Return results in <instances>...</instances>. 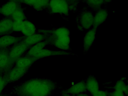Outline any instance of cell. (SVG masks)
<instances>
[{
    "mask_svg": "<svg viewBox=\"0 0 128 96\" xmlns=\"http://www.w3.org/2000/svg\"><path fill=\"white\" fill-rule=\"evenodd\" d=\"M56 86L55 83L50 80L35 78L22 84L19 90L22 96H48Z\"/></svg>",
    "mask_w": 128,
    "mask_h": 96,
    "instance_id": "6da1fadb",
    "label": "cell"
},
{
    "mask_svg": "<svg viewBox=\"0 0 128 96\" xmlns=\"http://www.w3.org/2000/svg\"><path fill=\"white\" fill-rule=\"evenodd\" d=\"M22 22L13 21L12 28V32H20Z\"/></svg>",
    "mask_w": 128,
    "mask_h": 96,
    "instance_id": "603a6c76",
    "label": "cell"
},
{
    "mask_svg": "<svg viewBox=\"0 0 128 96\" xmlns=\"http://www.w3.org/2000/svg\"><path fill=\"white\" fill-rule=\"evenodd\" d=\"M108 15V12L106 9L99 10L94 16L93 28L96 30L100 24L105 20Z\"/></svg>",
    "mask_w": 128,
    "mask_h": 96,
    "instance_id": "9a60e30c",
    "label": "cell"
},
{
    "mask_svg": "<svg viewBox=\"0 0 128 96\" xmlns=\"http://www.w3.org/2000/svg\"><path fill=\"white\" fill-rule=\"evenodd\" d=\"M48 8L52 14L65 15L68 14L69 6L68 2L66 0H50Z\"/></svg>",
    "mask_w": 128,
    "mask_h": 96,
    "instance_id": "3957f363",
    "label": "cell"
},
{
    "mask_svg": "<svg viewBox=\"0 0 128 96\" xmlns=\"http://www.w3.org/2000/svg\"><path fill=\"white\" fill-rule=\"evenodd\" d=\"M13 21L10 18L6 17L0 20V36L12 32Z\"/></svg>",
    "mask_w": 128,
    "mask_h": 96,
    "instance_id": "7c38bea8",
    "label": "cell"
},
{
    "mask_svg": "<svg viewBox=\"0 0 128 96\" xmlns=\"http://www.w3.org/2000/svg\"><path fill=\"white\" fill-rule=\"evenodd\" d=\"M20 3L28 5L38 11L43 10L48 8L50 0H18Z\"/></svg>",
    "mask_w": 128,
    "mask_h": 96,
    "instance_id": "9c48e42d",
    "label": "cell"
},
{
    "mask_svg": "<svg viewBox=\"0 0 128 96\" xmlns=\"http://www.w3.org/2000/svg\"><path fill=\"white\" fill-rule=\"evenodd\" d=\"M76 96H89L87 94L83 93L78 94Z\"/></svg>",
    "mask_w": 128,
    "mask_h": 96,
    "instance_id": "4316f807",
    "label": "cell"
},
{
    "mask_svg": "<svg viewBox=\"0 0 128 96\" xmlns=\"http://www.w3.org/2000/svg\"><path fill=\"white\" fill-rule=\"evenodd\" d=\"M20 7L18 0L9 1L0 7V14L7 18H10L17 8Z\"/></svg>",
    "mask_w": 128,
    "mask_h": 96,
    "instance_id": "5b68a950",
    "label": "cell"
},
{
    "mask_svg": "<svg viewBox=\"0 0 128 96\" xmlns=\"http://www.w3.org/2000/svg\"><path fill=\"white\" fill-rule=\"evenodd\" d=\"M22 38L9 34L0 36V48L13 45L22 40Z\"/></svg>",
    "mask_w": 128,
    "mask_h": 96,
    "instance_id": "ba28073f",
    "label": "cell"
},
{
    "mask_svg": "<svg viewBox=\"0 0 128 96\" xmlns=\"http://www.w3.org/2000/svg\"><path fill=\"white\" fill-rule=\"evenodd\" d=\"M94 16L90 11H84L82 12L78 18L80 28L88 29L93 26Z\"/></svg>",
    "mask_w": 128,
    "mask_h": 96,
    "instance_id": "8992f818",
    "label": "cell"
},
{
    "mask_svg": "<svg viewBox=\"0 0 128 96\" xmlns=\"http://www.w3.org/2000/svg\"><path fill=\"white\" fill-rule=\"evenodd\" d=\"M85 82L86 90L92 95L99 90L98 82L94 76H89L87 78Z\"/></svg>",
    "mask_w": 128,
    "mask_h": 96,
    "instance_id": "5bb4252c",
    "label": "cell"
},
{
    "mask_svg": "<svg viewBox=\"0 0 128 96\" xmlns=\"http://www.w3.org/2000/svg\"><path fill=\"white\" fill-rule=\"evenodd\" d=\"M46 36L43 34H35L32 36L23 37L22 40L30 47L44 41Z\"/></svg>",
    "mask_w": 128,
    "mask_h": 96,
    "instance_id": "30bf717a",
    "label": "cell"
},
{
    "mask_svg": "<svg viewBox=\"0 0 128 96\" xmlns=\"http://www.w3.org/2000/svg\"><path fill=\"white\" fill-rule=\"evenodd\" d=\"M87 4L94 9H98L104 2V1L102 0H90L87 1Z\"/></svg>",
    "mask_w": 128,
    "mask_h": 96,
    "instance_id": "7402d4cb",
    "label": "cell"
},
{
    "mask_svg": "<svg viewBox=\"0 0 128 96\" xmlns=\"http://www.w3.org/2000/svg\"><path fill=\"white\" fill-rule=\"evenodd\" d=\"M5 84V82L4 80L0 77V94L3 90Z\"/></svg>",
    "mask_w": 128,
    "mask_h": 96,
    "instance_id": "484cf974",
    "label": "cell"
},
{
    "mask_svg": "<svg viewBox=\"0 0 128 96\" xmlns=\"http://www.w3.org/2000/svg\"><path fill=\"white\" fill-rule=\"evenodd\" d=\"M39 33L46 36L45 41L57 48L65 51L70 48V32L65 27H61L53 30H40Z\"/></svg>",
    "mask_w": 128,
    "mask_h": 96,
    "instance_id": "7a4b0ae2",
    "label": "cell"
},
{
    "mask_svg": "<svg viewBox=\"0 0 128 96\" xmlns=\"http://www.w3.org/2000/svg\"><path fill=\"white\" fill-rule=\"evenodd\" d=\"M28 68H24L16 66L10 71L8 76L10 81L14 82L18 80L26 72Z\"/></svg>",
    "mask_w": 128,
    "mask_h": 96,
    "instance_id": "4fadbf2b",
    "label": "cell"
},
{
    "mask_svg": "<svg viewBox=\"0 0 128 96\" xmlns=\"http://www.w3.org/2000/svg\"><path fill=\"white\" fill-rule=\"evenodd\" d=\"M114 90H120L123 92L126 95L128 94V87L123 80H120L117 82L114 86Z\"/></svg>",
    "mask_w": 128,
    "mask_h": 96,
    "instance_id": "44dd1931",
    "label": "cell"
},
{
    "mask_svg": "<svg viewBox=\"0 0 128 96\" xmlns=\"http://www.w3.org/2000/svg\"><path fill=\"white\" fill-rule=\"evenodd\" d=\"M10 59L8 54L6 52L0 51V70H4L8 66Z\"/></svg>",
    "mask_w": 128,
    "mask_h": 96,
    "instance_id": "d6986e66",
    "label": "cell"
},
{
    "mask_svg": "<svg viewBox=\"0 0 128 96\" xmlns=\"http://www.w3.org/2000/svg\"><path fill=\"white\" fill-rule=\"evenodd\" d=\"M69 54V53L66 51L53 50L45 49L44 48L38 50L31 58L37 60L41 58L50 56L67 55Z\"/></svg>",
    "mask_w": 128,
    "mask_h": 96,
    "instance_id": "52a82bcc",
    "label": "cell"
},
{
    "mask_svg": "<svg viewBox=\"0 0 128 96\" xmlns=\"http://www.w3.org/2000/svg\"><path fill=\"white\" fill-rule=\"evenodd\" d=\"M29 47L22 40L14 44L8 53L10 60H16L20 58Z\"/></svg>",
    "mask_w": 128,
    "mask_h": 96,
    "instance_id": "277c9868",
    "label": "cell"
},
{
    "mask_svg": "<svg viewBox=\"0 0 128 96\" xmlns=\"http://www.w3.org/2000/svg\"><path fill=\"white\" fill-rule=\"evenodd\" d=\"M86 90L85 82L82 81L72 86L66 91L68 94L75 95L83 93Z\"/></svg>",
    "mask_w": 128,
    "mask_h": 96,
    "instance_id": "2e32d148",
    "label": "cell"
},
{
    "mask_svg": "<svg viewBox=\"0 0 128 96\" xmlns=\"http://www.w3.org/2000/svg\"><path fill=\"white\" fill-rule=\"evenodd\" d=\"M63 96H70L69 95L67 94H65Z\"/></svg>",
    "mask_w": 128,
    "mask_h": 96,
    "instance_id": "83f0119b",
    "label": "cell"
},
{
    "mask_svg": "<svg viewBox=\"0 0 128 96\" xmlns=\"http://www.w3.org/2000/svg\"><path fill=\"white\" fill-rule=\"evenodd\" d=\"M111 96H126L122 91L114 90L110 94Z\"/></svg>",
    "mask_w": 128,
    "mask_h": 96,
    "instance_id": "cb8c5ba5",
    "label": "cell"
},
{
    "mask_svg": "<svg viewBox=\"0 0 128 96\" xmlns=\"http://www.w3.org/2000/svg\"><path fill=\"white\" fill-rule=\"evenodd\" d=\"M10 18L13 21L22 22L26 20V17L23 10L21 7L16 9Z\"/></svg>",
    "mask_w": 128,
    "mask_h": 96,
    "instance_id": "ffe728a7",
    "label": "cell"
},
{
    "mask_svg": "<svg viewBox=\"0 0 128 96\" xmlns=\"http://www.w3.org/2000/svg\"><path fill=\"white\" fill-rule=\"evenodd\" d=\"M92 96H108V94L106 92L99 90L96 93Z\"/></svg>",
    "mask_w": 128,
    "mask_h": 96,
    "instance_id": "d4e9b609",
    "label": "cell"
},
{
    "mask_svg": "<svg viewBox=\"0 0 128 96\" xmlns=\"http://www.w3.org/2000/svg\"><path fill=\"white\" fill-rule=\"evenodd\" d=\"M36 60L34 58L26 56L20 57L17 59L16 62V66L28 69Z\"/></svg>",
    "mask_w": 128,
    "mask_h": 96,
    "instance_id": "ac0fdd59",
    "label": "cell"
},
{
    "mask_svg": "<svg viewBox=\"0 0 128 96\" xmlns=\"http://www.w3.org/2000/svg\"><path fill=\"white\" fill-rule=\"evenodd\" d=\"M96 30L92 28L89 30L86 34L84 41V49L87 51L92 46L95 37Z\"/></svg>",
    "mask_w": 128,
    "mask_h": 96,
    "instance_id": "e0dca14e",
    "label": "cell"
},
{
    "mask_svg": "<svg viewBox=\"0 0 128 96\" xmlns=\"http://www.w3.org/2000/svg\"><path fill=\"white\" fill-rule=\"evenodd\" d=\"M20 32L24 36H29L35 34L36 29L33 24L26 20L22 22Z\"/></svg>",
    "mask_w": 128,
    "mask_h": 96,
    "instance_id": "8fae6325",
    "label": "cell"
}]
</instances>
